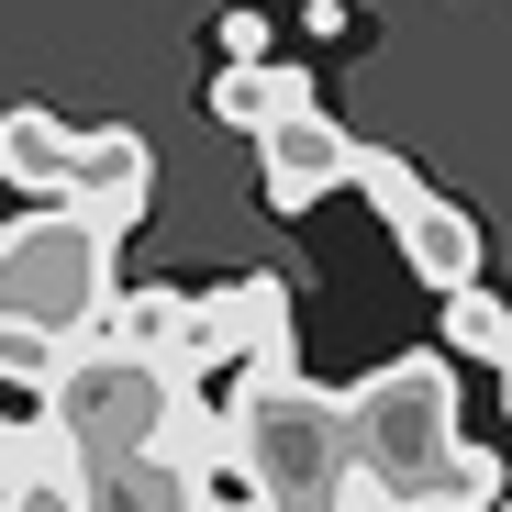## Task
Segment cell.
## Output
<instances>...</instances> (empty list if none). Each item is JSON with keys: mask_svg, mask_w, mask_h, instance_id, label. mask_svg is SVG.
I'll use <instances>...</instances> for the list:
<instances>
[{"mask_svg": "<svg viewBox=\"0 0 512 512\" xmlns=\"http://www.w3.org/2000/svg\"><path fill=\"white\" fill-rule=\"evenodd\" d=\"M145 201H156V145H145L134 123H101V134H90V156H78L67 212H78V223H101V234H134V223H145Z\"/></svg>", "mask_w": 512, "mask_h": 512, "instance_id": "8", "label": "cell"}, {"mask_svg": "<svg viewBox=\"0 0 512 512\" xmlns=\"http://www.w3.org/2000/svg\"><path fill=\"white\" fill-rule=\"evenodd\" d=\"M346 423H357V468H368L390 501H423V512H435L446 468L468 457V435H457V368H446V357H390V368H368V379L346 390Z\"/></svg>", "mask_w": 512, "mask_h": 512, "instance_id": "4", "label": "cell"}, {"mask_svg": "<svg viewBox=\"0 0 512 512\" xmlns=\"http://www.w3.org/2000/svg\"><path fill=\"white\" fill-rule=\"evenodd\" d=\"M401 512H423V501H401Z\"/></svg>", "mask_w": 512, "mask_h": 512, "instance_id": "17", "label": "cell"}, {"mask_svg": "<svg viewBox=\"0 0 512 512\" xmlns=\"http://www.w3.org/2000/svg\"><path fill=\"white\" fill-rule=\"evenodd\" d=\"M435 512H512V479H501V457H490V446H468V457L446 468Z\"/></svg>", "mask_w": 512, "mask_h": 512, "instance_id": "13", "label": "cell"}, {"mask_svg": "<svg viewBox=\"0 0 512 512\" xmlns=\"http://www.w3.org/2000/svg\"><path fill=\"white\" fill-rule=\"evenodd\" d=\"M201 512H256V501H201Z\"/></svg>", "mask_w": 512, "mask_h": 512, "instance_id": "15", "label": "cell"}, {"mask_svg": "<svg viewBox=\"0 0 512 512\" xmlns=\"http://www.w3.org/2000/svg\"><path fill=\"white\" fill-rule=\"evenodd\" d=\"M112 256L123 234L78 223L67 201H34L23 223H0V379H23L34 401L101 346L112 323Z\"/></svg>", "mask_w": 512, "mask_h": 512, "instance_id": "2", "label": "cell"}, {"mask_svg": "<svg viewBox=\"0 0 512 512\" xmlns=\"http://www.w3.org/2000/svg\"><path fill=\"white\" fill-rule=\"evenodd\" d=\"M446 346H457V357H490V368H512V312H501L490 290H457V301H446Z\"/></svg>", "mask_w": 512, "mask_h": 512, "instance_id": "12", "label": "cell"}, {"mask_svg": "<svg viewBox=\"0 0 512 512\" xmlns=\"http://www.w3.org/2000/svg\"><path fill=\"white\" fill-rule=\"evenodd\" d=\"M190 368L212 379V368H301L290 357V279H223V290H201L190 301Z\"/></svg>", "mask_w": 512, "mask_h": 512, "instance_id": "6", "label": "cell"}, {"mask_svg": "<svg viewBox=\"0 0 512 512\" xmlns=\"http://www.w3.org/2000/svg\"><path fill=\"white\" fill-rule=\"evenodd\" d=\"M212 112H223L234 134H279V123H301V112H323V101H312V67H301V56H268V67H223V78H212Z\"/></svg>", "mask_w": 512, "mask_h": 512, "instance_id": "10", "label": "cell"}, {"mask_svg": "<svg viewBox=\"0 0 512 512\" xmlns=\"http://www.w3.org/2000/svg\"><path fill=\"white\" fill-rule=\"evenodd\" d=\"M346 179H357V134L334 112H301L279 134H256V190H268V212H312L323 190H346Z\"/></svg>", "mask_w": 512, "mask_h": 512, "instance_id": "7", "label": "cell"}, {"mask_svg": "<svg viewBox=\"0 0 512 512\" xmlns=\"http://www.w3.org/2000/svg\"><path fill=\"white\" fill-rule=\"evenodd\" d=\"M78 156H90V134H67L56 112H0V179L12 190H34V201H67L78 190Z\"/></svg>", "mask_w": 512, "mask_h": 512, "instance_id": "9", "label": "cell"}, {"mask_svg": "<svg viewBox=\"0 0 512 512\" xmlns=\"http://www.w3.org/2000/svg\"><path fill=\"white\" fill-rule=\"evenodd\" d=\"M223 67H268V12H223Z\"/></svg>", "mask_w": 512, "mask_h": 512, "instance_id": "14", "label": "cell"}, {"mask_svg": "<svg viewBox=\"0 0 512 512\" xmlns=\"http://www.w3.org/2000/svg\"><path fill=\"white\" fill-rule=\"evenodd\" d=\"M212 468L234 457L201 368H145L101 346L0 423V512H201Z\"/></svg>", "mask_w": 512, "mask_h": 512, "instance_id": "1", "label": "cell"}, {"mask_svg": "<svg viewBox=\"0 0 512 512\" xmlns=\"http://www.w3.org/2000/svg\"><path fill=\"white\" fill-rule=\"evenodd\" d=\"M501 412H512V368H501Z\"/></svg>", "mask_w": 512, "mask_h": 512, "instance_id": "16", "label": "cell"}, {"mask_svg": "<svg viewBox=\"0 0 512 512\" xmlns=\"http://www.w3.org/2000/svg\"><path fill=\"white\" fill-rule=\"evenodd\" d=\"M190 301L201 290H123L101 323V357H145V368H190Z\"/></svg>", "mask_w": 512, "mask_h": 512, "instance_id": "11", "label": "cell"}, {"mask_svg": "<svg viewBox=\"0 0 512 512\" xmlns=\"http://www.w3.org/2000/svg\"><path fill=\"white\" fill-rule=\"evenodd\" d=\"M223 457H234V479H245L256 512H401L357 468L346 390H323L301 368H245L223 390Z\"/></svg>", "mask_w": 512, "mask_h": 512, "instance_id": "3", "label": "cell"}, {"mask_svg": "<svg viewBox=\"0 0 512 512\" xmlns=\"http://www.w3.org/2000/svg\"><path fill=\"white\" fill-rule=\"evenodd\" d=\"M357 190H368V212L401 234V256H412V279L423 290H435V301H457V290H479V223L457 212V201H435V190H423L412 179V167L390 156V145H357Z\"/></svg>", "mask_w": 512, "mask_h": 512, "instance_id": "5", "label": "cell"}]
</instances>
